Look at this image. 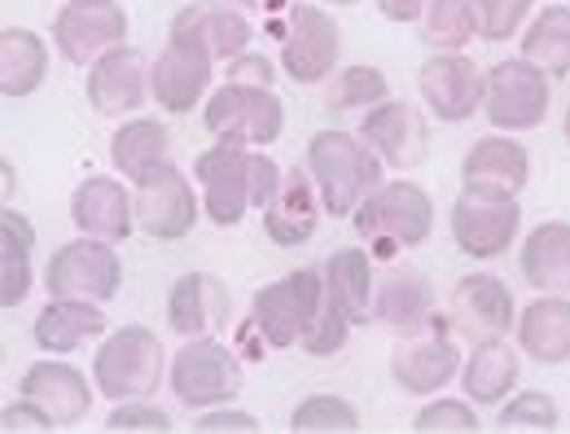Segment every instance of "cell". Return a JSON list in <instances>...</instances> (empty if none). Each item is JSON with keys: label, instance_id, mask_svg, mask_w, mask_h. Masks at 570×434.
I'll return each mask as SVG.
<instances>
[{"label": "cell", "instance_id": "obj_1", "mask_svg": "<svg viewBox=\"0 0 570 434\" xmlns=\"http://www.w3.org/2000/svg\"><path fill=\"white\" fill-rule=\"evenodd\" d=\"M307 171L321 189L325 216H356V207L386 180V162L360 132L325 128L307 141Z\"/></svg>", "mask_w": 570, "mask_h": 434}, {"label": "cell", "instance_id": "obj_2", "mask_svg": "<svg viewBox=\"0 0 570 434\" xmlns=\"http://www.w3.org/2000/svg\"><path fill=\"white\" fill-rule=\"evenodd\" d=\"M360 241H368L373 259H395L400 250L426 246L434 233V203L417 180H382L356 207Z\"/></svg>", "mask_w": 570, "mask_h": 434}, {"label": "cell", "instance_id": "obj_3", "mask_svg": "<svg viewBox=\"0 0 570 434\" xmlns=\"http://www.w3.org/2000/svg\"><path fill=\"white\" fill-rule=\"evenodd\" d=\"M167 373H171L167 368V352H163L158 334L145 329V325H124V329L106 334V343L92 356V386L110 404H119V400H149L163 386Z\"/></svg>", "mask_w": 570, "mask_h": 434}, {"label": "cell", "instance_id": "obj_4", "mask_svg": "<svg viewBox=\"0 0 570 434\" xmlns=\"http://www.w3.org/2000/svg\"><path fill=\"white\" fill-rule=\"evenodd\" d=\"M522 207L518 189L504 185H461L452 203V241L470 259H497L518 241Z\"/></svg>", "mask_w": 570, "mask_h": 434}, {"label": "cell", "instance_id": "obj_5", "mask_svg": "<svg viewBox=\"0 0 570 434\" xmlns=\"http://www.w3.org/2000/svg\"><path fill=\"white\" fill-rule=\"evenodd\" d=\"M176 400L194 413H207L219 404H233L246 386L242 373V356L219 343V338H185V347L171 356V373H167Z\"/></svg>", "mask_w": 570, "mask_h": 434}, {"label": "cell", "instance_id": "obj_6", "mask_svg": "<svg viewBox=\"0 0 570 434\" xmlns=\"http://www.w3.org/2000/svg\"><path fill=\"white\" fill-rule=\"evenodd\" d=\"M203 124H207V132L215 141L259 149V145H273L285 132V106L273 88L224 79L207 97Z\"/></svg>", "mask_w": 570, "mask_h": 434}, {"label": "cell", "instance_id": "obj_7", "mask_svg": "<svg viewBox=\"0 0 570 434\" xmlns=\"http://www.w3.org/2000/svg\"><path fill=\"white\" fill-rule=\"evenodd\" d=\"M321 303H325V268H298V273L277 277L273 286L255 289L250 320H255V329L264 334L268 347L285 352V347L303 343Z\"/></svg>", "mask_w": 570, "mask_h": 434}, {"label": "cell", "instance_id": "obj_8", "mask_svg": "<svg viewBox=\"0 0 570 434\" xmlns=\"http://www.w3.org/2000/svg\"><path fill=\"white\" fill-rule=\"evenodd\" d=\"M343 58V31L321 4L294 0L282 18V71L294 83H321L338 71Z\"/></svg>", "mask_w": 570, "mask_h": 434}, {"label": "cell", "instance_id": "obj_9", "mask_svg": "<svg viewBox=\"0 0 570 434\" xmlns=\"http://www.w3.org/2000/svg\"><path fill=\"white\" fill-rule=\"evenodd\" d=\"M553 106V79L527 58H509L488 71L483 115L497 132H531Z\"/></svg>", "mask_w": 570, "mask_h": 434}, {"label": "cell", "instance_id": "obj_10", "mask_svg": "<svg viewBox=\"0 0 570 434\" xmlns=\"http://www.w3.org/2000/svg\"><path fill=\"white\" fill-rule=\"evenodd\" d=\"M124 286V264L115 241L101 237H75L67 246L53 250L49 268H45V289L49 298H92V303H110Z\"/></svg>", "mask_w": 570, "mask_h": 434}, {"label": "cell", "instance_id": "obj_11", "mask_svg": "<svg viewBox=\"0 0 570 434\" xmlns=\"http://www.w3.org/2000/svg\"><path fill=\"white\" fill-rule=\"evenodd\" d=\"M128 9L119 0H67L53 18V49L71 67H92L110 49L128 45Z\"/></svg>", "mask_w": 570, "mask_h": 434}, {"label": "cell", "instance_id": "obj_12", "mask_svg": "<svg viewBox=\"0 0 570 434\" xmlns=\"http://www.w3.org/2000/svg\"><path fill=\"white\" fill-rule=\"evenodd\" d=\"M137 198V228L149 233L154 241H180L194 233V224L203 216V203L194 198L189 176L167 158L154 171H145L132 185Z\"/></svg>", "mask_w": 570, "mask_h": 434}, {"label": "cell", "instance_id": "obj_13", "mask_svg": "<svg viewBox=\"0 0 570 434\" xmlns=\"http://www.w3.org/2000/svg\"><path fill=\"white\" fill-rule=\"evenodd\" d=\"M194 180L203 185V216L215 228H237L250 211V145H207L194 158Z\"/></svg>", "mask_w": 570, "mask_h": 434}, {"label": "cell", "instance_id": "obj_14", "mask_svg": "<svg viewBox=\"0 0 570 434\" xmlns=\"http://www.w3.org/2000/svg\"><path fill=\"white\" fill-rule=\"evenodd\" d=\"M83 97L101 119H128L132 110H141L145 97H154V67L137 45L110 49L106 58H97L83 79Z\"/></svg>", "mask_w": 570, "mask_h": 434}, {"label": "cell", "instance_id": "obj_15", "mask_svg": "<svg viewBox=\"0 0 570 434\" xmlns=\"http://www.w3.org/2000/svg\"><path fill=\"white\" fill-rule=\"evenodd\" d=\"M461 364H465V356L456 347V334H452L448 316H439V325L430 334L395 343V352H391V382L404 395H434L452 377H461Z\"/></svg>", "mask_w": 570, "mask_h": 434}, {"label": "cell", "instance_id": "obj_16", "mask_svg": "<svg viewBox=\"0 0 570 434\" xmlns=\"http://www.w3.org/2000/svg\"><path fill=\"white\" fill-rule=\"evenodd\" d=\"M417 88L439 124H465V119H474V110H483L488 75L465 53H430L417 71Z\"/></svg>", "mask_w": 570, "mask_h": 434}, {"label": "cell", "instance_id": "obj_17", "mask_svg": "<svg viewBox=\"0 0 570 434\" xmlns=\"http://www.w3.org/2000/svg\"><path fill=\"white\" fill-rule=\"evenodd\" d=\"M448 325L452 334H461L465 343H483V338H504L518 325V307L509 286L492 273H470L452 286L448 298Z\"/></svg>", "mask_w": 570, "mask_h": 434}, {"label": "cell", "instance_id": "obj_18", "mask_svg": "<svg viewBox=\"0 0 570 434\" xmlns=\"http://www.w3.org/2000/svg\"><path fill=\"white\" fill-rule=\"evenodd\" d=\"M360 137L377 149V158L395 171H413L430 158V124L422 110H413L409 101H377L373 110H364L360 119Z\"/></svg>", "mask_w": 570, "mask_h": 434}, {"label": "cell", "instance_id": "obj_19", "mask_svg": "<svg viewBox=\"0 0 570 434\" xmlns=\"http://www.w3.org/2000/svg\"><path fill=\"white\" fill-rule=\"evenodd\" d=\"M171 40H189V45L207 49L215 62H233V58L250 53L255 27L242 13V4H233V0H194L171 18Z\"/></svg>", "mask_w": 570, "mask_h": 434}, {"label": "cell", "instance_id": "obj_20", "mask_svg": "<svg viewBox=\"0 0 570 434\" xmlns=\"http://www.w3.org/2000/svg\"><path fill=\"white\" fill-rule=\"evenodd\" d=\"M373 320L382 329H391L395 338L430 334L439 325V312H434V286L426 273H417L409 264L386 268L377 277V294H373Z\"/></svg>", "mask_w": 570, "mask_h": 434}, {"label": "cell", "instance_id": "obj_21", "mask_svg": "<svg viewBox=\"0 0 570 434\" xmlns=\"http://www.w3.org/2000/svg\"><path fill=\"white\" fill-rule=\"evenodd\" d=\"M215 58L189 40H167V49L154 62V101L167 115H189L207 88H212Z\"/></svg>", "mask_w": 570, "mask_h": 434}, {"label": "cell", "instance_id": "obj_22", "mask_svg": "<svg viewBox=\"0 0 570 434\" xmlns=\"http://www.w3.org/2000/svg\"><path fill=\"white\" fill-rule=\"evenodd\" d=\"M71 224L83 237H101V241L119 246L137 228V198L124 189V180L88 176L71 194Z\"/></svg>", "mask_w": 570, "mask_h": 434}, {"label": "cell", "instance_id": "obj_23", "mask_svg": "<svg viewBox=\"0 0 570 434\" xmlns=\"http://www.w3.org/2000/svg\"><path fill=\"white\" fill-rule=\"evenodd\" d=\"M233 320L228 286L215 273H185L167 294V325L180 338H215Z\"/></svg>", "mask_w": 570, "mask_h": 434}, {"label": "cell", "instance_id": "obj_24", "mask_svg": "<svg viewBox=\"0 0 570 434\" xmlns=\"http://www.w3.org/2000/svg\"><path fill=\"white\" fill-rule=\"evenodd\" d=\"M325 216V203H321V189L307 171V162L289 167L282 180V194L273 198V207L264 211V233L273 246H303L316 237V224Z\"/></svg>", "mask_w": 570, "mask_h": 434}, {"label": "cell", "instance_id": "obj_25", "mask_svg": "<svg viewBox=\"0 0 570 434\" xmlns=\"http://www.w3.org/2000/svg\"><path fill=\"white\" fill-rule=\"evenodd\" d=\"M518 347L544 368L570 361V294H540L518 312Z\"/></svg>", "mask_w": 570, "mask_h": 434}, {"label": "cell", "instance_id": "obj_26", "mask_svg": "<svg viewBox=\"0 0 570 434\" xmlns=\"http://www.w3.org/2000/svg\"><path fill=\"white\" fill-rule=\"evenodd\" d=\"M31 338L45 356H71L83 343L106 338V312L92 298H49L31 325Z\"/></svg>", "mask_w": 570, "mask_h": 434}, {"label": "cell", "instance_id": "obj_27", "mask_svg": "<svg viewBox=\"0 0 570 434\" xmlns=\"http://www.w3.org/2000/svg\"><path fill=\"white\" fill-rule=\"evenodd\" d=\"M92 391L97 386H88V377L67 361H36L22 373V395H31L36 404H45L58 417V426H75V422L88 417Z\"/></svg>", "mask_w": 570, "mask_h": 434}, {"label": "cell", "instance_id": "obj_28", "mask_svg": "<svg viewBox=\"0 0 570 434\" xmlns=\"http://www.w3.org/2000/svg\"><path fill=\"white\" fill-rule=\"evenodd\" d=\"M522 347H509V338H483L470 343V356L461 364V391L474 404H500L522 373Z\"/></svg>", "mask_w": 570, "mask_h": 434}, {"label": "cell", "instance_id": "obj_29", "mask_svg": "<svg viewBox=\"0 0 570 434\" xmlns=\"http://www.w3.org/2000/svg\"><path fill=\"white\" fill-rule=\"evenodd\" d=\"M522 277L540 294H570V224L544 219L522 241Z\"/></svg>", "mask_w": 570, "mask_h": 434}, {"label": "cell", "instance_id": "obj_30", "mask_svg": "<svg viewBox=\"0 0 570 434\" xmlns=\"http://www.w3.org/2000/svg\"><path fill=\"white\" fill-rule=\"evenodd\" d=\"M461 180L465 185H504V189H522L531 180V154L527 145L513 141V132H492L465 149L461 158Z\"/></svg>", "mask_w": 570, "mask_h": 434}, {"label": "cell", "instance_id": "obj_31", "mask_svg": "<svg viewBox=\"0 0 570 434\" xmlns=\"http://www.w3.org/2000/svg\"><path fill=\"white\" fill-rule=\"evenodd\" d=\"M49 75V45L27 27L0 31V92L9 101L31 97Z\"/></svg>", "mask_w": 570, "mask_h": 434}, {"label": "cell", "instance_id": "obj_32", "mask_svg": "<svg viewBox=\"0 0 570 434\" xmlns=\"http://www.w3.org/2000/svg\"><path fill=\"white\" fill-rule=\"evenodd\" d=\"M167 149H171L167 128L158 119H149V115H132L110 137V162H115V171L124 180L137 185L145 171H154L158 162H167Z\"/></svg>", "mask_w": 570, "mask_h": 434}, {"label": "cell", "instance_id": "obj_33", "mask_svg": "<svg viewBox=\"0 0 570 434\" xmlns=\"http://www.w3.org/2000/svg\"><path fill=\"white\" fill-rule=\"evenodd\" d=\"M325 289L343 303V312L356 325H368L373 320V294H377V277H373L368 250H356V246L334 250L325 259Z\"/></svg>", "mask_w": 570, "mask_h": 434}, {"label": "cell", "instance_id": "obj_34", "mask_svg": "<svg viewBox=\"0 0 570 434\" xmlns=\"http://www.w3.org/2000/svg\"><path fill=\"white\" fill-rule=\"evenodd\" d=\"M522 58L549 79H570V4H544L522 31Z\"/></svg>", "mask_w": 570, "mask_h": 434}, {"label": "cell", "instance_id": "obj_35", "mask_svg": "<svg viewBox=\"0 0 570 434\" xmlns=\"http://www.w3.org/2000/svg\"><path fill=\"white\" fill-rule=\"evenodd\" d=\"M417 27L430 53H465L479 36V18L470 0H426Z\"/></svg>", "mask_w": 570, "mask_h": 434}, {"label": "cell", "instance_id": "obj_36", "mask_svg": "<svg viewBox=\"0 0 570 434\" xmlns=\"http://www.w3.org/2000/svg\"><path fill=\"white\" fill-rule=\"evenodd\" d=\"M391 97V83H386V75L377 71V67H343V71H334L330 79V88H325V110H373L377 101H386Z\"/></svg>", "mask_w": 570, "mask_h": 434}, {"label": "cell", "instance_id": "obj_37", "mask_svg": "<svg viewBox=\"0 0 570 434\" xmlns=\"http://www.w3.org/2000/svg\"><path fill=\"white\" fill-rule=\"evenodd\" d=\"M289 431L298 434H347L360 431V413L343 395H307L289 413Z\"/></svg>", "mask_w": 570, "mask_h": 434}, {"label": "cell", "instance_id": "obj_38", "mask_svg": "<svg viewBox=\"0 0 570 434\" xmlns=\"http://www.w3.org/2000/svg\"><path fill=\"white\" fill-rule=\"evenodd\" d=\"M352 329H356V320L343 312V303L325 289V303H321V312H316V320H312V329L303 334V352L307 356H334V352H343L347 347V338H352Z\"/></svg>", "mask_w": 570, "mask_h": 434}, {"label": "cell", "instance_id": "obj_39", "mask_svg": "<svg viewBox=\"0 0 570 434\" xmlns=\"http://www.w3.org/2000/svg\"><path fill=\"white\" fill-rule=\"evenodd\" d=\"M558 400L549 391H518L500 408V431H558Z\"/></svg>", "mask_w": 570, "mask_h": 434}, {"label": "cell", "instance_id": "obj_40", "mask_svg": "<svg viewBox=\"0 0 570 434\" xmlns=\"http://www.w3.org/2000/svg\"><path fill=\"white\" fill-rule=\"evenodd\" d=\"M470 4H474V18H479V40H488V45L518 36L522 22L535 9V0H470Z\"/></svg>", "mask_w": 570, "mask_h": 434}, {"label": "cell", "instance_id": "obj_41", "mask_svg": "<svg viewBox=\"0 0 570 434\" xmlns=\"http://www.w3.org/2000/svg\"><path fill=\"white\" fill-rule=\"evenodd\" d=\"M413 431L426 434H474L479 417H474V400H430L426 408L413 417Z\"/></svg>", "mask_w": 570, "mask_h": 434}, {"label": "cell", "instance_id": "obj_42", "mask_svg": "<svg viewBox=\"0 0 570 434\" xmlns=\"http://www.w3.org/2000/svg\"><path fill=\"white\" fill-rule=\"evenodd\" d=\"M106 431H115V434H163V431H171V417H167L158 404H149V400H119V404H115V413H110V422H106Z\"/></svg>", "mask_w": 570, "mask_h": 434}, {"label": "cell", "instance_id": "obj_43", "mask_svg": "<svg viewBox=\"0 0 570 434\" xmlns=\"http://www.w3.org/2000/svg\"><path fill=\"white\" fill-rule=\"evenodd\" d=\"M31 294V255L22 250H0V307L13 312Z\"/></svg>", "mask_w": 570, "mask_h": 434}, {"label": "cell", "instance_id": "obj_44", "mask_svg": "<svg viewBox=\"0 0 570 434\" xmlns=\"http://www.w3.org/2000/svg\"><path fill=\"white\" fill-rule=\"evenodd\" d=\"M285 171L277 167V158H268L264 149H250V207L255 211H268L273 198L282 194Z\"/></svg>", "mask_w": 570, "mask_h": 434}, {"label": "cell", "instance_id": "obj_45", "mask_svg": "<svg viewBox=\"0 0 570 434\" xmlns=\"http://www.w3.org/2000/svg\"><path fill=\"white\" fill-rule=\"evenodd\" d=\"M0 426H4L9 434H18V431H58V417H53L45 404H36L31 395H22V400L4 404Z\"/></svg>", "mask_w": 570, "mask_h": 434}, {"label": "cell", "instance_id": "obj_46", "mask_svg": "<svg viewBox=\"0 0 570 434\" xmlns=\"http://www.w3.org/2000/svg\"><path fill=\"white\" fill-rule=\"evenodd\" d=\"M198 434H219V431H228V434H250V431H259V422L250 417V413H242V408H228V404H219V408H207L203 417H198V426H194Z\"/></svg>", "mask_w": 570, "mask_h": 434}, {"label": "cell", "instance_id": "obj_47", "mask_svg": "<svg viewBox=\"0 0 570 434\" xmlns=\"http://www.w3.org/2000/svg\"><path fill=\"white\" fill-rule=\"evenodd\" d=\"M0 250H22V255L36 250V228H31V219L22 216V211H13V207L0 211Z\"/></svg>", "mask_w": 570, "mask_h": 434}, {"label": "cell", "instance_id": "obj_48", "mask_svg": "<svg viewBox=\"0 0 570 434\" xmlns=\"http://www.w3.org/2000/svg\"><path fill=\"white\" fill-rule=\"evenodd\" d=\"M228 79H233V83H259V88H273L277 67H273V58H264V53H242V58L228 62Z\"/></svg>", "mask_w": 570, "mask_h": 434}, {"label": "cell", "instance_id": "obj_49", "mask_svg": "<svg viewBox=\"0 0 570 434\" xmlns=\"http://www.w3.org/2000/svg\"><path fill=\"white\" fill-rule=\"evenodd\" d=\"M373 4L386 22H422V9H426V0H373Z\"/></svg>", "mask_w": 570, "mask_h": 434}, {"label": "cell", "instance_id": "obj_50", "mask_svg": "<svg viewBox=\"0 0 570 434\" xmlns=\"http://www.w3.org/2000/svg\"><path fill=\"white\" fill-rule=\"evenodd\" d=\"M233 4H250V9H289L294 0H233Z\"/></svg>", "mask_w": 570, "mask_h": 434}, {"label": "cell", "instance_id": "obj_51", "mask_svg": "<svg viewBox=\"0 0 570 434\" xmlns=\"http://www.w3.org/2000/svg\"><path fill=\"white\" fill-rule=\"evenodd\" d=\"M0 171H4V185H0V189H4V203H9V198H13V185H18V180H13V162L4 158V162H0Z\"/></svg>", "mask_w": 570, "mask_h": 434}, {"label": "cell", "instance_id": "obj_52", "mask_svg": "<svg viewBox=\"0 0 570 434\" xmlns=\"http://www.w3.org/2000/svg\"><path fill=\"white\" fill-rule=\"evenodd\" d=\"M325 4H360V0H325Z\"/></svg>", "mask_w": 570, "mask_h": 434}, {"label": "cell", "instance_id": "obj_53", "mask_svg": "<svg viewBox=\"0 0 570 434\" xmlns=\"http://www.w3.org/2000/svg\"><path fill=\"white\" fill-rule=\"evenodd\" d=\"M567 141H570V110H567Z\"/></svg>", "mask_w": 570, "mask_h": 434}]
</instances>
